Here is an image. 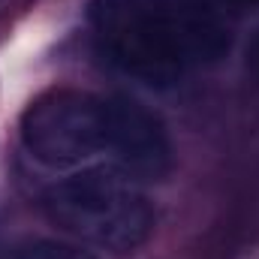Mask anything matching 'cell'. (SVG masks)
Here are the masks:
<instances>
[{"label": "cell", "mask_w": 259, "mask_h": 259, "mask_svg": "<svg viewBox=\"0 0 259 259\" xmlns=\"http://www.w3.org/2000/svg\"><path fill=\"white\" fill-rule=\"evenodd\" d=\"M88 21L106 61L148 88L226 58L232 33L208 0H91Z\"/></svg>", "instance_id": "1"}, {"label": "cell", "mask_w": 259, "mask_h": 259, "mask_svg": "<svg viewBox=\"0 0 259 259\" xmlns=\"http://www.w3.org/2000/svg\"><path fill=\"white\" fill-rule=\"evenodd\" d=\"M42 205L55 226L115 256L136 253L157 223L148 196L127 172L112 166H91L58 181Z\"/></svg>", "instance_id": "2"}, {"label": "cell", "mask_w": 259, "mask_h": 259, "mask_svg": "<svg viewBox=\"0 0 259 259\" xmlns=\"http://www.w3.org/2000/svg\"><path fill=\"white\" fill-rule=\"evenodd\" d=\"M21 145L46 169H75L106 151L103 97L55 88L39 94L21 115Z\"/></svg>", "instance_id": "3"}, {"label": "cell", "mask_w": 259, "mask_h": 259, "mask_svg": "<svg viewBox=\"0 0 259 259\" xmlns=\"http://www.w3.org/2000/svg\"><path fill=\"white\" fill-rule=\"evenodd\" d=\"M106 151L124 166L130 178L160 181L172 169V142L166 124L127 94L103 97Z\"/></svg>", "instance_id": "4"}, {"label": "cell", "mask_w": 259, "mask_h": 259, "mask_svg": "<svg viewBox=\"0 0 259 259\" xmlns=\"http://www.w3.org/2000/svg\"><path fill=\"white\" fill-rule=\"evenodd\" d=\"M15 259H94L88 250L75 247V244H66V241H52V238H39V241H30L24 244Z\"/></svg>", "instance_id": "5"}, {"label": "cell", "mask_w": 259, "mask_h": 259, "mask_svg": "<svg viewBox=\"0 0 259 259\" xmlns=\"http://www.w3.org/2000/svg\"><path fill=\"white\" fill-rule=\"evenodd\" d=\"M211 6H229V9H247V6H256L259 0H208Z\"/></svg>", "instance_id": "6"}, {"label": "cell", "mask_w": 259, "mask_h": 259, "mask_svg": "<svg viewBox=\"0 0 259 259\" xmlns=\"http://www.w3.org/2000/svg\"><path fill=\"white\" fill-rule=\"evenodd\" d=\"M250 64L259 72V36H256V42H253V49H250Z\"/></svg>", "instance_id": "7"}]
</instances>
